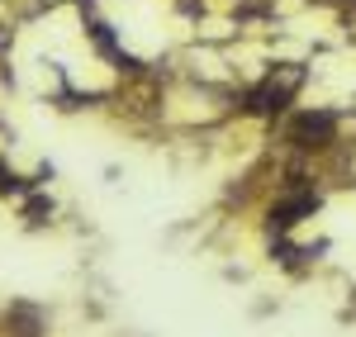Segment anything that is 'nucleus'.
<instances>
[{
  "mask_svg": "<svg viewBox=\"0 0 356 337\" xmlns=\"http://www.w3.org/2000/svg\"><path fill=\"white\" fill-rule=\"evenodd\" d=\"M314 209H318V195H309V190H304V195L280 199V204L271 209V228H295L304 214H314Z\"/></svg>",
  "mask_w": 356,
  "mask_h": 337,
  "instance_id": "3",
  "label": "nucleus"
},
{
  "mask_svg": "<svg viewBox=\"0 0 356 337\" xmlns=\"http://www.w3.org/2000/svg\"><path fill=\"white\" fill-rule=\"evenodd\" d=\"M304 81L300 67H280V76H266V85L252 95V114H271V110H285L290 105V95H295V85Z\"/></svg>",
  "mask_w": 356,
  "mask_h": 337,
  "instance_id": "1",
  "label": "nucleus"
},
{
  "mask_svg": "<svg viewBox=\"0 0 356 337\" xmlns=\"http://www.w3.org/2000/svg\"><path fill=\"white\" fill-rule=\"evenodd\" d=\"M332 138V114L328 110H304L295 114V124H290V142H300V147H318V142Z\"/></svg>",
  "mask_w": 356,
  "mask_h": 337,
  "instance_id": "2",
  "label": "nucleus"
}]
</instances>
